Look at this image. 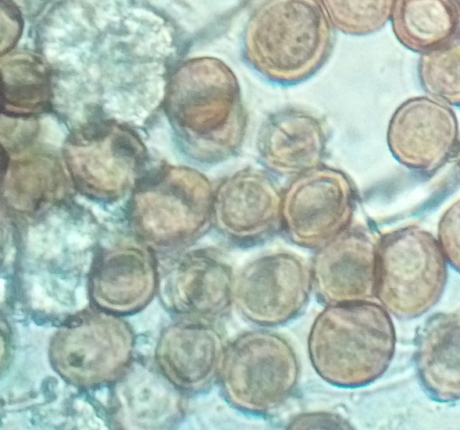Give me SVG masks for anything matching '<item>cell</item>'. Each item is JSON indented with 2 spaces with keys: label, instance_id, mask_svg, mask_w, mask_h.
Wrapping results in <instances>:
<instances>
[{
  "label": "cell",
  "instance_id": "6da1fadb",
  "mask_svg": "<svg viewBox=\"0 0 460 430\" xmlns=\"http://www.w3.org/2000/svg\"><path fill=\"white\" fill-rule=\"evenodd\" d=\"M164 107L197 161L218 163L240 150L247 114L239 81L221 59L199 57L181 63L169 80Z\"/></svg>",
  "mask_w": 460,
  "mask_h": 430
},
{
  "label": "cell",
  "instance_id": "7a4b0ae2",
  "mask_svg": "<svg viewBox=\"0 0 460 430\" xmlns=\"http://www.w3.org/2000/svg\"><path fill=\"white\" fill-rule=\"evenodd\" d=\"M332 46V24L320 0H264L245 23L242 53L265 80L288 86L313 76Z\"/></svg>",
  "mask_w": 460,
  "mask_h": 430
},
{
  "label": "cell",
  "instance_id": "3957f363",
  "mask_svg": "<svg viewBox=\"0 0 460 430\" xmlns=\"http://www.w3.org/2000/svg\"><path fill=\"white\" fill-rule=\"evenodd\" d=\"M318 375L340 388H358L378 379L394 354L395 331L387 311L361 301L329 304L315 317L307 339Z\"/></svg>",
  "mask_w": 460,
  "mask_h": 430
},
{
  "label": "cell",
  "instance_id": "277c9868",
  "mask_svg": "<svg viewBox=\"0 0 460 430\" xmlns=\"http://www.w3.org/2000/svg\"><path fill=\"white\" fill-rule=\"evenodd\" d=\"M213 195L209 180L184 166H165L141 177L129 217L137 235L157 247L189 245L210 228Z\"/></svg>",
  "mask_w": 460,
  "mask_h": 430
},
{
  "label": "cell",
  "instance_id": "5b68a950",
  "mask_svg": "<svg viewBox=\"0 0 460 430\" xmlns=\"http://www.w3.org/2000/svg\"><path fill=\"white\" fill-rule=\"evenodd\" d=\"M299 377L300 364L291 344L278 333L255 329L226 345L217 382L233 408L265 416L288 402Z\"/></svg>",
  "mask_w": 460,
  "mask_h": 430
},
{
  "label": "cell",
  "instance_id": "8992f818",
  "mask_svg": "<svg viewBox=\"0 0 460 430\" xmlns=\"http://www.w3.org/2000/svg\"><path fill=\"white\" fill-rule=\"evenodd\" d=\"M135 338L122 317L93 306L65 320L49 343L51 368L66 382L84 389L119 381L133 361Z\"/></svg>",
  "mask_w": 460,
  "mask_h": 430
},
{
  "label": "cell",
  "instance_id": "52a82bcc",
  "mask_svg": "<svg viewBox=\"0 0 460 430\" xmlns=\"http://www.w3.org/2000/svg\"><path fill=\"white\" fill-rule=\"evenodd\" d=\"M447 282V259L429 232L407 225L376 241V296L400 319L419 317L439 300Z\"/></svg>",
  "mask_w": 460,
  "mask_h": 430
},
{
  "label": "cell",
  "instance_id": "ba28073f",
  "mask_svg": "<svg viewBox=\"0 0 460 430\" xmlns=\"http://www.w3.org/2000/svg\"><path fill=\"white\" fill-rule=\"evenodd\" d=\"M144 145L129 128L108 121L89 124L64 147L72 180L84 195L111 201L137 185L145 165Z\"/></svg>",
  "mask_w": 460,
  "mask_h": 430
},
{
  "label": "cell",
  "instance_id": "9c48e42d",
  "mask_svg": "<svg viewBox=\"0 0 460 430\" xmlns=\"http://www.w3.org/2000/svg\"><path fill=\"white\" fill-rule=\"evenodd\" d=\"M357 199V189L342 171L311 169L282 193L281 230L294 244L318 250L349 228Z\"/></svg>",
  "mask_w": 460,
  "mask_h": 430
},
{
  "label": "cell",
  "instance_id": "30bf717a",
  "mask_svg": "<svg viewBox=\"0 0 460 430\" xmlns=\"http://www.w3.org/2000/svg\"><path fill=\"white\" fill-rule=\"evenodd\" d=\"M313 290L311 268L290 252H274L245 265L235 276L234 303L247 320L284 324L305 309Z\"/></svg>",
  "mask_w": 460,
  "mask_h": 430
},
{
  "label": "cell",
  "instance_id": "8fae6325",
  "mask_svg": "<svg viewBox=\"0 0 460 430\" xmlns=\"http://www.w3.org/2000/svg\"><path fill=\"white\" fill-rule=\"evenodd\" d=\"M282 192L265 171L247 167L224 178L213 195L212 222L231 243L250 247L281 230Z\"/></svg>",
  "mask_w": 460,
  "mask_h": 430
},
{
  "label": "cell",
  "instance_id": "7c38bea8",
  "mask_svg": "<svg viewBox=\"0 0 460 430\" xmlns=\"http://www.w3.org/2000/svg\"><path fill=\"white\" fill-rule=\"evenodd\" d=\"M234 278L232 266L218 250L197 249L159 273L158 293L178 318L215 322L232 309Z\"/></svg>",
  "mask_w": 460,
  "mask_h": 430
},
{
  "label": "cell",
  "instance_id": "4fadbf2b",
  "mask_svg": "<svg viewBox=\"0 0 460 430\" xmlns=\"http://www.w3.org/2000/svg\"><path fill=\"white\" fill-rule=\"evenodd\" d=\"M459 127L449 105L430 96L407 99L394 111L386 142L393 157L409 170L432 174L456 151Z\"/></svg>",
  "mask_w": 460,
  "mask_h": 430
},
{
  "label": "cell",
  "instance_id": "5bb4252c",
  "mask_svg": "<svg viewBox=\"0 0 460 430\" xmlns=\"http://www.w3.org/2000/svg\"><path fill=\"white\" fill-rule=\"evenodd\" d=\"M226 347L214 322L178 318L162 330L155 360L161 375L179 392L198 394L217 382Z\"/></svg>",
  "mask_w": 460,
  "mask_h": 430
},
{
  "label": "cell",
  "instance_id": "9a60e30c",
  "mask_svg": "<svg viewBox=\"0 0 460 430\" xmlns=\"http://www.w3.org/2000/svg\"><path fill=\"white\" fill-rule=\"evenodd\" d=\"M159 269L150 250L122 245L100 252L88 276L91 305L123 317L145 309L159 287Z\"/></svg>",
  "mask_w": 460,
  "mask_h": 430
},
{
  "label": "cell",
  "instance_id": "2e32d148",
  "mask_svg": "<svg viewBox=\"0 0 460 430\" xmlns=\"http://www.w3.org/2000/svg\"><path fill=\"white\" fill-rule=\"evenodd\" d=\"M311 275L327 305L370 301L376 291V241L364 229L349 228L318 249Z\"/></svg>",
  "mask_w": 460,
  "mask_h": 430
},
{
  "label": "cell",
  "instance_id": "e0dca14e",
  "mask_svg": "<svg viewBox=\"0 0 460 430\" xmlns=\"http://www.w3.org/2000/svg\"><path fill=\"white\" fill-rule=\"evenodd\" d=\"M259 160L280 175H299L321 165L327 134L323 121L311 112L287 108L270 114L259 127Z\"/></svg>",
  "mask_w": 460,
  "mask_h": 430
},
{
  "label": "cell",
  "instance_id": "ac0fdd59",
  "mask_svg": "<svg viewBox=\"0 0 460 430\" xmlns=\"http://www.w3.org/2000/svg\"><path fill=\"white\" fill-rule=\"evenodd\" d=\"M416 365L433 398L460 399V315L438 313L423 324L417 335Z\"/></svg>",
  "mask_w": 460,
  "mask_h": 430
},
{
  "label": "cell",
  "instance_id": "d6986e66",
  "mask_svg": "<svg viewBox=\"0 0 460 430\" xmlns=\"http://www.w3.org/2000/svg\"><path fill=\"white\" fill-rule=\"evenodd\" d=\"M390 22L404 48L424 54L460 36V0H395Z\"/></svg>",
  "mask_w": 460,
  "mask_h": 430
},
{
  "label": "cell",
  "instance_id": "ffe728a7",
  "mask_svg": "<svg viewBox=\"0 0 460 430\" xmlns=\"http://www.w3.org/2000/svg\"><path fill=\"white\" fill-rule=\"evenodd\" d=\"M2 112L27 118L43 112L50 104L49 70L35 54L12 52L1 59Z\"/></svg>",
  "mask_w": 460,
  "mask_h": 430
},
{
  "label": "cell",
  "instance_id": "44dd1931",
  "mask_svg": "<svg viewBox=\"0 0 460 430\" xmlns=\"http://www.w3.org/2000/svg\"><path fill=\"white\" fill-rule=\"evenodd\" d=\"M2 169L6 197L21 211H37L62 193L65 183L62 170L47 154H25L6 160Z\"/></svg>",
  "mask_w": 460,
  "mask_h": 430
},
{
  "label": "cell",
  "instance_id": "7402d4cb",
  "mask_svg": "<svg viewBox=\"0 0 460 430\" xmlns=\"http://www.w3.org/2000/svg\"><path fill=\"white\" fill-rule=\"evenodd\" d=\"M418 76L429 96L460 107V36L439 48L420 54Z\"/></svg>",
  "mask_w": 460,
  "mask_h": 430
},
{
  "label": "cell",
  "instance_id": "603a6c76",
  "mask_svg": "<svg viewBox=\"0 0 460 430\" xmlns=\"http://www.w3.org/2000/svg\"><path fill=\"white\" fill-rule=\"evenodd\" d=\"M331 24L351 36H367L390 21L395 0H320Z\"/></svg>",
  "mask_w": 460,
  "mask_h": 430
},
{
  "label": "cell",
  "instance_id": "cb8c5ba5",
  "mask_svg": "<svg viewBox=\"0 0 460 430\" xmlns=\"http://www.w3.org/2000/svg\"><path fill=\"white\" fill-rule=\"evenodd\" d=\"M438 241L447 261L460 272V197L442 214L438 224Z\"/></svg>",
  "mask_w": 460,
  "mask_h": 430
},
{
  "label": "cell",
  "instance_id": "d4e9b609",
  "mask_svg": "<svg viewBox=\"0 0 460 430\" xmlns=\"http://www.w3.org/2000/svg\"><path fill=\"white\" fill-rule=\"evenodd\" d=\"M289 429H348L349 423L341 416L330 412H309L294 417L288 423Z\"/></svg>",
  "mask_w": 460,
  "mask_h": 430
},
{
  "label": "cell",
  "instance_id": "484cf974",
  "mask_svg": "<svg viewBox=\"0 0 460 430\" xmlns=\"http://www.w3.org/2000/svg\"><path fill=\"white\" fill-rule=\"evenodd\" d=\"M2 54L16 43L22 31V18L11 0H2Z\"/></svg>",
  "mask_w": 460,
  "mask_h": 430
},
{
  "label": "cell",
  "instance_id": "4316f807",
  "mask_svg": "<svg viewBox=\"0 0 460 430\" xmlns=\"http://www.w3.org/2000/svg\"><path fill=\"white\" fill-rule=\"evenodd\" d=\"M455 154L456 156V162H457L458 167L460 169V136H459L458 144H457V147H456V151Z\"/></svg>",
  "mask_w": 460,
  "mask_h": 430
}]
</instances>
